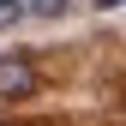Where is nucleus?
<instances>
[{
  "label": "nucleus",
  "instance_id": "obj_2",
  "mask_svg": "<svg viewBox=\"0 0 126 126\" xmlns=\"http://www.w3.org/2000/svg\"><path fill=\"white\" fill-rule=\"evenodd\" d=\"M72 0H24V18H60Z\"/></svg>",
  "mask_w": 126,
  "mask_h": 126
},
{
  "label": "nucleus",
  "instance_id": "obj_1",
  "mask_svg": "<svg viewBox=\"0 0 126 126\" xmlns=\"http://www.w3.org/2000/svg\"><path fill=\"white\" fill-rule=\"evenodd\" d=\"M36 90H42V72L24 54H0V96H36Z\"/></svg>",
  "mask_w": 126,
  "mask_h": 126
},
{
  "label": "nucleus",
  "instance_id": "obj_3",
  "mask_svg": "<svg viewBox=\"0 0 126 126\" xmlns=\"http://www.w3.org/2000/svg\"><path fill=\"white\" fill-rule=\"evenodd\" d=\"M12 24H24V0H0V30H12Z\"/></svg>",
  "mask_w": 126,
  "mask_h": 126
}]
</instances>
